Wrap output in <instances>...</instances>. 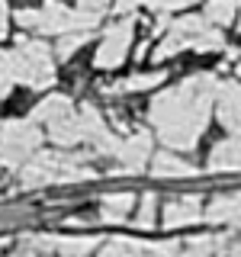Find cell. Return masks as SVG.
<instances>
[{
    "mask_svg": "<svg viewBox=\"0 0 241 257\" xmlns=\"http://www.w3.org/2000/svg\"><path fill=\"white\" fill-rule=\"evenodd\" d=\"M80 7H90V10H103V7H106V0H80Z\"/></svg>",
    "mask_w": 241,
    "mask_h": 257,
    "instance_id": "8992f818",
    "label": "cell"
},
{
    "mask_svg": "<svg viewBox=\"0 0 241 257\" xmlns=\"http://www.w3.org/2000/svg\"><path fill=\"white\" fill-rule=\"evenodd\" d=\"M231 10H235V7H231V4H212V10H209V13H212V20H228V16H231Z\"/></svg>",
    "mask_w": 241,
    "mask_h": 257,
    "instance_id": "5b68a950",
    "label": "cell"
},
{
    "mask_svg": "<svg viewBox=\"0 0 241 257\" xmlns=\"http://www.w3.org/2000/svg\"><path fill=\"white\" fill-rule=\"evenodd\" d=\"M145 155H148V139L142 135V139H132V142H129L126 148H123V155H119V158H123L129 167H142Z\"/></svg>",
    "mask_w": 241,
    "mask_h": 257,
    "instance_id": "3957f363",
    "label": "cell"
},
{
    "mask_svg": "<svg viewBox=\"0 0 241 257\" xmlns=\"http://www.w3.org/2000/svg\"><path fill=\"white\" fill-rule=\"evenodd\" d=\"M212 167H241V145H219L212 151Z\"/></svg>",
    "mask_w": 241,
    "mask_h": 257,
    "instance_id": "7a4b0ae2",
    "label": "cell"
},
{
    "mask_svg": "<svg viewBox=\"0 0 241 257\" xmlns=\"http://www.w3.org/2000/svg\"><path fill=\"white\" fill-rule=\"evenodd\" d=\"M126 45H129V26H119V29H116V32H112V36L106 39V42L100 45L96 64H100V68H112V64H119V61H123Z\"/></svg>",
    "mask_w": 241,
    "mask_h": 257,
    "instance_id": "6da1fadb",
    "label": "cell"
},
{
    "mask_svg": "<svg viewBox=\"0 0 241 257\" xmlns=\"http://www.w3.org/2000/svg\"><path fill=\"white\" fill-rule=\"evenodd\" d=\"M126 203H129V196H116V199H106V215H109V219H119V215L126 212Z\"/></svg>",
    "mask_w": 241,
    "mask_h": 257,
    "instance_id": "277c9868",
    "label": "cell"
}]
</instances>
